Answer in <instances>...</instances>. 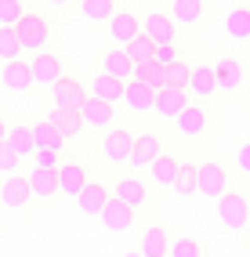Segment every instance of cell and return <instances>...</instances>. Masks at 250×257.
<instances>
[{"instance_id": "obj_1", "label": "cell", "mask_w": 250, "mask_h": 257, "mask_svg": "<svg viewBox=\"0 0 250 257\" xmlns=\"http://www.w3.org/2000/svg\"><path fill=\"white\" fill-rule=\"evenodd\" d=\"M19 33V44L26 55H40V51H51V26L40 11H26V19L15 26Z\"/></svg>"}, {"instance_id": "obj_2", "label": "cell", "mask_w": 250, "mask_h": 257, "mask_svg": "<svg viewBox=\"0 0 250 257\" xmlns=\"http://www.w3.org/2000/svg\"><path fill=\"white\" fill-rule=\"evenodd\" d=\"M225 192H232V174H228V167L218 163V160L199 163V174H196V196H203V199H221Z\"/></svg>"}, {"instance_id": "obj_3", "label": "cell", "mask_w": 250, "mask_h": 257, "mask_svg": "<svg viewBox=\"0 0 250 257\" xmlns=\"http://www.w3.org/2000/svg\"><path fill=\"white\" fill-rule=\"evenodd\" d=\"M214 210H218V221L228 228V232H243L250 225V199L243 192H225L221 199H214Z\"/></svg>"}, {"instance_id": "obj_4", "label": "cell", "mask_w": 250, "mask_h": 257, "mask_svg": "<svg viewBox=\"0 0 250 257\" xmlns=\"http://www.w3.org/2000/svg\"><path fill=\"white\" fill-rule=\"evenodd\" d=\"M135 138H138V134H131L127 127H112L105 138H102V160H105L109 167H123V163L131 160Z\"/></svg>"}, {"instance_id": "obj_5", "label": "cell", "mask_w": 250, "mask_h": 257, "mask_svg": "<svg viewBox=\"0 0 250 257\" xmlns=\"http://www.w3.org/2000/svg\"><path fill=\"white\" fill-rule=\"evenodd\" d=\"M112 199L127 203L131 210H145L153 196H149V185H145L142 178H131V174H123V178H116V181H112Z\"/></svg>"}, {"instance_id": "obj_6", "label": "cell", "mask_w": 250, "mask_h": 257, "mask_svg": "<svg viewBox=\"0 0 250 257\" xmlns=\"http://www.w3.org/2000/svg\"><path fill=\"white\" fill-rule=\"evenodd\" d=\"M87 101V87L73 76H62L55 87H51V105L55 109H65V112H80V105Z\"/></svg>"}, {"instance_id": "obj_7", "label": "cell", "mask_w": 250, "mask_h": 257, "mask_svg": "<svg viewBox=\"0 0 250 257\" xmlns=\"http://www.w3.org/2000/svg\"><path fill=\"white\" fill-rule=\"evenodd\" d=\"M29 69H33L37 87H47V91H51L55 83L65 76V73H62V58L55 55V51H40V55H33V58H29Z\"/></svg>"}, {"instance_id": "obj_8", "label": "cell", "mask_w": 250, "mask_h": 257, "mask_svg": "<svg viewBox=\"0 0 250 257\" xmlns=\"http://www.w3.org/2000/svg\"><path fill=\"white\" fill-rule=\"evenodd\" d=\"M138 37H142V22H138V15H131V11H116V15H112V22H109V40H112V47L127 51Z\"/></svg>"}, {"instance_id": "obj_9", "label": "cell", "mask_w": 250, "mask_h": 257, "mask_svg": "<svg viewBox=\"0 0 250 257\" xmlns=\"http://www.w3.org/2000/svg\"><path fill=\"white\" fill-rule=\"evenodd\" d=\"M80 119H83V127L109 134L116 127V105H105V101H98V98H87L80 105Z\"/></svg>"}, {"instance_id": "obj_10", "label": "cell", "mask_w": 250, "mask_h": 257, "mask_svg": "<svg viewBox=\"0 0 250 257\" xmlns=\"http://www.w3.org/2000/svg\"><path fill=\"white\" fill-rule=\"evenodd\" d=\"M160 156H163V138H160V134H142V138H135V149H131L127 167L131 170H149Z\"/></svg>"}, {"instance_id": "obj_11", "label": "cell", "mask_w": 250, "mask_h": 257, "mask_svg": "<svg viewBox=\"0 0 250 257\" xmlns=\"http://www.w3.org/2000/svg\"><path fill=\"white\" fill-rule=\"evenodd\" d=\"M174 127H178L181 138H203V134L210 131V112L199 105V101H189V109L174 119Z\"/></svg>"}, {"instance_id": "obj_12", "label": "cell", "mask_w": 250, "mask_h": 257, "mask_svg": "<svg viewBox=\"0 0 250 257\" xmlns=\"http://www.w3.org/2000/svg\"><path fill=\"white\" fill-rule=\"evenodd\" d=\"M142 33H145V37L153 40L156 47H163V44H178V26L171 22V15H163V11H149L145 22H142Z\"/></svg>"}, {"instance_id": "obj_13", "label": "cell", "mask_w": 250, "mask_h": 257, "mask_svg": "<svg viewBox=\"0 0 250 257\" xmlns=\"http://www.w3.org/2000/svg\"><path fill=\"white\" fill-rule=\"evenodd\" d=\"M87 167L83 163H76V160H65L62 167H58V192L62 196H69V199H80V192L87 188Z\"/></svg>"}, {"instance_id": "obj_14", "label": "cell", "mask_w": 250, "mask_h": 257, "mask_svg": "<svg viewBox=\"0 0 250 257\" xmlns=\"http://www.w3.org/2000/svg\"><path fill=\"white\" fill-rule=\"evenodd\" d=\"M98 221H102V228H105V232H112V235H123V232H131V228H135V210H131L127 203H120V199H109Z\"/></svg>"}, {"instance_id": "obj_15", "label": "cell", "mask_w": 250, "mask_h": 257, "mask_svg": "<svg viewBox=\"0 0 250 257\" xmlns=\"http://www.w3.org/2000/svg\"><path fill=\"white\" fill-rule=\"evenodd\" d=\"M171 228L167 225H149L142 228V243H138V253L142 257H167L171 253Z\"/></svg>"}, {"instance_id": "obj_16", "label": "cell", "mask_w": 250, "mask_h": 257, "mask_svg": "<svg viewBox=\"0 0 250 257\" xmlns=\"http://www.w3.org/2000/svg\"><path fill=\"white\" fill-rule=\"evenodd\" d=\"M0 83H4L8 91H15V94H22V91H29V87H37V80H33V69H29V62H4L0 65Z\"/></svg>"}, {"instance_id": "obj_17", "label": "cell", "mask_w": 250, "mask_h": 257, "mask_svg": "<svg viewBox=\"0 0 250 257\" xmlns=\"http://www.w3.org/2000/svg\"><path fill=\"white\" fill-rule=\"evenodd\" d=\"M192 101H210L214 94H218V76H214V65H196L192 69V80H189V91H185Z\"/></svg>"}, {"instance_id": "obj_18", "label": "cell", "mask_w": 250, "mask_h": 257, "mask_svg": "<svg viewBox=\"0 0 250 257\" xmlns=\"http://www.w3.org/2000/svg\"><path fill=\"white\" fill-rule=\"evenodd\" d=\"M120 105H123L131 116H145V112H153V105H156V91L145 87V83H135V80H131Z\"/></svg>"}, {"instance_id": "obj_19", "label": "cell", "mask_w": 250, "mask_h": 257, "mask_svg": "<svg viewBox=\"0 0 250 257\" xmlns=\"http://www.w3.org/2000/svg\"><path fill=\"white\" fill-rule=\"evenodd\" d=\"M123 91H127V83L123 80H112L105 73H98L91 83H87V98H98V101H105V105H120L123 101Z\"/></svg>"}, {"instance_id": "obj_20", "label": "cell", "mask_w": 250, "mask_h": 257, "mask_svg": "<svg viewBox=\"0 0 250 257\" xmlns=\"http://www.w3.org/2000/svg\"><path fill=\"white\" fill-rule=\"evenodd\" d=\"M109 199H112V196H109V188H105L102 181H87V188H83L80 199H76V207H80L83 217H102V210H105Z\"/></svg>"}, {"instance_id": "obj_21", "label": "cell", "mask_w": 250, "mask_h": 257, "mask_svg": "<svg viewBox=\"0 0 250 257\" xmlns=\"http://www.w3.org/2000/svg\"><path fill=\"white\" fill-rule=\"evenodd\" d=\"M0 199H4V207L11 210H22L33 203V188L22 174H15V178H4V185H0Z\"/></svg>"}, {"instance_id": "obj_22", "label": "cell", "mask_w": 250, "mask_h": 257, "mask_svg": "<svg viewBox=\"0 0 250 257\" xmlns=\"http://www.w3.org/2000/svg\"><path fill=\"white\" fill-rule=\"evenodd\" d=\"M185 109H189V94H185V91H174V87L160 91V94H156V105H153V112H156L160 119H178Z\"/></svg>"}, {"instance_id": "obj_23", "label": "cell", "mask_w": 250, "mask_h": 257, "mask_svg": "<svg viewBox=\"0 0 250 257\" xmlns=\"http://www.w3.org/2000/svg\"><path fill=\"white\" fill-rule=\"evenodd\" d=\"M102 73H105V76H112V80L131 83V76H135V62L127 58V51L109 47V51H105V58H102Z\"/></svg>"}, {"instance_id": "obj_24", "label": "cell", "mask_w": 250, "mask_h": 257, "mask_svg": "<svg viewBox=\"0 0 250 257\" xmlns=\"http://www.w3.org/2000/svg\"><path fill=\"white\" fill-rule=\"evenodd\" d=\"M29 188H33V199H55L58 196V170H40L33 167L26 174Z\"/></svg>"}, {"instance_id": "obj_25", "label": "cell", "mask_w": 250, "mask_h": 257, "mask_svg": "<svg viewBox=\"0 0 250 257\" xmlns=\"http://www.w3.org/2000/svg\"><path fill=\"white\" fill-rule=\"evenodd\" d=\"M207 15L203 0H171V22L174 26H199Z\"/></svg>"}, {"instance_id": "obj_26", "label": "cell", "mask_w": 250, "mask_h": 257, "mask_svg": "<svg viewBox=\"0 0 250 257\" xmlns=\"http://www.w3.org/2000/svg\"><path fill=\"white\" fill-rule=\"evenodd\" d=\"M178 170H181V160H174V156H167V152H163V156H160L153 167H149L145 174H149V181H153L156 188H163V192H167V188H174Z\"/></svg>"}, {"instance_id": "obj_27", "label": "cell", "mask_w": 250, "mask_h": 257, "mask_svg": "<svg viewBox=\"0 0 250 257\" xmlns=\"http://www.w3.org/2000/svg\"><path fill=\"white\" fill-rule=\"evenodd\" d=\"M225 33H228V40H236V44H250V8L246 4H236L225 15Z\"/></svg>"}, {"instance_id": "obj_28", "label": "cell", "mask_w": 250, "mask_h": 257, "mask_svg": "<svg viewBox=\"0 0 250 257\" xmlns=\"http://www.w3.org/2000/svg\"><path fill=\"white\" fill-rule=\"evenodd\" d=\"M214 76H218V91H228V94H236L239 91V83H243V65L239 58H221L218 65H214Z\"/></svg>"}, {"instance_id": "obj_29", "label": "cell", "mask_w": 250, "mask_h": 257, "mask_svg": "<svg viewBox=\"0 0 250 257\" xmlns=\"http://www.w3.org/2000/svg\"><path fill=\"white\" fill-rule=\"evenodd\" d=\"M55 123V131L62 134L65 142H73V138H80L83 134V119H80V112H65V109H51V116H47Z\"/></svg>"}, {"instance_id": "obj_30", "label": "cell", "mask_w": 250, "mask_h": 257, "mask_svg": "<svg viewBox=\"0 0 250 257\" xmlns=\"http://www.w3.org/2000/svg\"><path fill=\"white\" fill-rule=\"evenodd\" d=\"M29 131H33V142H37V149H55V152L65 149V138L55 131L51 119H40V123H33Z\"/></svg>"}, {"instance_id": "obj_31", "label": "cell", "mask_w": 250, "mask_h": 257, "mask_svg": "<svg viewBox=\"0 0 250 257\" xmlns=\"http://www.w3.org/2000/svg\"><path fill=\"white\" fill-rule=\"evenodd\" d=\"M8 145L19 152L22 160H33V152H37V142H33V131L26 127V123H11V131H8Z\"/></svg>"}, {"instance_id": "obj_32", "label": "cell", "mask_w": 250, "mask_h": 257, "mask_svg": "<svg viewBox=\"0 0 250 257\" xmlns=\"http://www.w3.org/2000/svg\"><path fill=\"white\" fill-rule=\"evenodd\" d=\"M135 83H145V87H153L156 94L167 91V69H160L156 62H145V65H135Z\"/></svg>"}, {"instance_id": "obj_33", "label": "cell", "mask_w": 250, "mask_h": 257, "mask_svg": "<svg viewBox=\"0 0 250 257\" xmlns=\"http://www.w3.org/2000/svg\"><path fill=\"white\" fill-rule=\"evenodd\" d=\"M167 257H207V250H203V243H199L192 232H178L171 239V253Z\"/></svg>"}, {"instance_id": "obj_34", "label": "cell", "mask_w": 250, "mask_h": 257, "mask_svg": "<svg viewBox=\"0 0 250 257\" xmlns=\"http://www.w3.org/2000/svg\"><path fill=\"white\" fill-rule=\"evenodd\" d=\"M80 15L87 22H112V15H116V0H83L80 4Z\"/></svg>"}, {"instance_id": "obj_35", "label": "cell", "mask_w": 250, "mask_h": 257, "mask_svg": "<svg viewBox=\"0 0 250 257\" xmlns=\"http://www.w3.org/2000/svg\"><path fill=\"white\" fill-rule=\"evenodd\" d=\"M22 55H26V51H22V44H19V33L0 26V62H19Z\"/></svg>"}, {"instance_id": "obj_36", "label": "cell", "mask_w": 250, "mask_h": 257, "mask_svg": "<svg viewBox=\"0 0 250 257\" xmlns=\"http://www.w3.org/2000/svg\"><path fill=\"white\" fill-rule=\"evenodd\" d=\"M26 19V0H0V26L15 29Z\"/></svg>"}, {"instance_id": "obj_37", "label": "cell", "mask_w": 250, "mask_h": 257, "mask_svg": "<svg viewBox=\"0 0 250 257\" xmlns=\"http://www.w3.org/2000/svg\"><path fill=\"white\" fill-rule=\"evenodd\" d=\"M196 174H199L196 163H181L178 178H174V192L178 196H196Z\"/></svg>"}, {"instance_id": "obj_38", "label": "cell", "mask_w": 250, "mask_h": 257, "mask_svg": "<svg viewBox=\"0 0 250 257\" xmlns=\"http://www.w3.org/2000/svg\"><path fill=\"white\" fill-rule=\"evenodd\" d=\"M153 55H156V44H153V40H149V37H145V33H142V37H138L135 44H131V47H127V58H131V62H135V65H145V62H153Z\"/></svg>"}, {"instance_id": "obj_39", "label": "cell", "mask_w": 250, "mask_h": 257, "mask_svg": "<svg viewBox=\"0 0 250 257\" xmlns=\"http://www.w3.org/2000/svg\"><path fill=\"white\" fill-rule=\"evenodd\" d=\"M0 174L4 178H15V174H22V156L15 152L8 142L0 145Z\"/></svg>"}, {"instance_id": "obj_40", "label": "cell", "mask_w": 250, "mask_h": 257, "mask_svg": "<svg viewBox=\"0 0 250 257\" xmlns=\"http://www.w3.org/2000/svg\"><path fill=\"white\" fill-rule=\"evenodd\" d=\"M189 80H192V69L185 62H174L171 69H167V87H174V91H189Z\"/></svg>"}, {"instance_id": "obj_41", "label": "cell", "mask_w": 250, "mask_h": 257, "mask_svg": "<svg viewBox=\"0 0 250 257\" xmlns=\"http://www.w3.org/2000/svg\"><path fill=\"white\" fill-rule=\"evenodd\" d=\"M153 62L160 65V69H171L174 62H185V58H181V51H178V44H163V47H156V55H153Z\"/></svg>"}, {"instance_id": "obj_42", "label": "cell", "mask_w": 250, "mask_h": 257, "mask_svg": "<svg viewBox=\"0 0 250 257\" xmlns=\"http://www.w3.org/2000/svg\"><path fill=\"white\" fill-rule=\"evenodd\" d=\"M33 167H40V170H58V167H62V152H55V149H37V152H33Z\"/></svg>"}, {"instance_id": "obj_43", "label": "cell", "mask_w": 250, "mask_h": 257, "mask_svg": "<svg viewBox=\"0 0 250 257\" xmlns=\"http://www.w3.org/2000/svg\"><path fill=\"white\" fill-rule=\"evenodd\" d=\"M236 167H239V174H246V178H250V138L236 149Z\"/></svg>"}, {"instance_id": "obj_44", "label": "cell", "mask_w": 250, "mask_h": 257, "mask_svg": "<svg viewBox=\"0 0 250 257\" xmlns=\"http://www.w3.org/2000/svg\"><path fill=\"white\" fill-rule=\"evenodd\" d=\"M8 131H11V123H8V119H4V112H0V145H4V142H8Z\"/></svg>"}, {"instance_id": "obj_45", "label": "cell", "mask_w": 250, "mask_h": 257, "mask_svg": "<svg viewBox=\"0 0 250 257\" xmlns=\"http://www.w3.org/2000/svg\"><path fill=\"white\" fill-rule=\"evenodd\" d=\"M47 4H51V8H69L73 0H47Z\"/></svg>"}, {"instance_id": "obj_46", "label": "cell", "mask_w": 250, "mask_h": 257, "mask_svg": "<svg viewBox=\"0 0 250 257\" xmlns=\"http://www.w3.org/2000/svg\"><path fill=\"white\" fill-rule=\"evenodd\" d=\"M120 257H142V253H138V250H127V253H120Z\"/></svg>"}, {"instance_id": "obj_47", "label": "cell", "mask_w": 250, "mask_h": 257, "mask_svg": "<svg viewBox=\"0 0 250 257\" xmlns=\"http://www.w3.org/2000/svg\"><path fill=\"white\" fill-rule=\"evenodd\" d=\"M246 235H250V225H246Z\"/></svg>"}, {"instance_id": "obj_48", "label": "cell", "mask_w": 250, "mask_h": 257, "mask_svg": "<svg viewBox=\"0 0 250 257\" xmlns=\"http://www.w3.org/2000/svg\"><path fill=\"white\" fill-rule=\"evenodd\" d=\"M80 4H83V0H80Z\"/></svg>"}]
</instances>
